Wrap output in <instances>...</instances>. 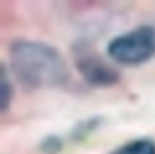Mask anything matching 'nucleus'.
<instances>
[{"mask_svg":"<svg viewBox=\"0 0 155 154\" xmlns=\"http://www.w3.org/2000/svg\"><path fill=\"white\" fill-rule=\"evenodd\" d=\"M11 75L26 89H56L70 80V70L62 53L52 44L18 38L9 46Z\"/></svg>","mask_w":155,"mask_h":154,"instance_id":"obj_1","label":"nucleus"},{"mask_svg":"<svg viewBox=\"0 0 155 154\" xmlns=\"http://www.w3.org/2000/svg\"><path fill=\"white\" fill-rule=\"evenodd\" d=\"M110 60L120 66H140L155 55V28L143 25L114 37L108 46Z\"/></svg>","mask_w":155,"mask_h":154,"instance_id":"obj_2","label":"nucleus"},{"mask_svg":"<svg viewBox=\"0 0 155 154\" xmlns=\"http://www.w3.org/2000/svg\"><path fill=\"white\" fill-rule=\"evenodd\" d=\"M74 67L81 78L91 87L107 89L113 87L120 81L119 70L104 60L91 46L87 43H78L73 49Z\"/></svg>","mask_w":155,"mask_h":154,"instance_id":"obj_3","label":"nucleus"},{"mask_svg":"<svg viewBox=\"0 0 155 154\" xmlns=\"http://www.w3.org/2000/svg\"><path fill=\"white\" fill-rule=\"evenodd\" d=\"M104 124L102 116H88L85 119H81L74 124V127L70 131V140L73 142H84L90 136H93Z\"/></svg>","mask_w":155,"mask_h":154,"instance_id":"obj_4","label":"nucleus"},{"mask_svg":"<svg viewBox=\"0 0 155 154\" xmlns=\"http://www.w3.org/2000/svg\"><path fill=\"white\" fill-rule=\"evenodd\" d=\"M108 154H155V140L150 137H137L116 146Z\"/></svg>","mask_w":155,"mask_h":154,"instance_id":"obj_5","label":"nucleus"},{"mask_svg":"<svg viewBox=\"0 0 155 154\" xmlns=\"http://www.w3.org/2000/svg\"><path fill=\"white\" fill-rule=\"evenodd\" d=\"M14 99V86L12 78L8 73V69L5 64H2L0 70V111L6 113L11 107V102Z\"/></svg>","mask_w":155,"mask_h":154,"instance_id":"obj_6","label":"nucleus"},{"mask_svg":"<svg viewBox=\"0 0 155 154\" xmlns=\"http://www.w3.org/2000/svg\"><path fill=\"white\" fill-rule=\"evenodd\" d=\"M38 148L43 154H59L64 149V140L58 134H47L40 140Z\"/></svg>","mask_w":155,"mask_h":154,"instance_id":"obj_7","label":"nucleus"}]
</instances>
